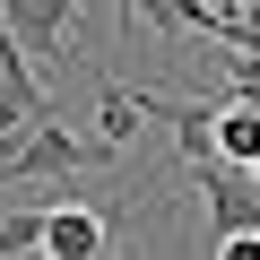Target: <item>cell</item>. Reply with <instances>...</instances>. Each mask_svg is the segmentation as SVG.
<instances>
[{
    "label": "cell",
    "mask_w": 260,
    "mask_h": 260,
    "mask_svg": "<svg viewBox=\"0 0 260 260\" xmlns=\"http://www.w3.org/2000/svg\"><path fill=\"white\" fill-rule=\"evenodd\" d=\"M95 156H113V148H87V139H70L61 121H44L35 139H26L9 165H0V182H70V174H87Z\"/></svg>",
    "instance_id": "6da1fadb"
},
{
    "label": "cell",
    "mask_w": 260,
    "mask_h": 260,
    "mask_svg": "<svg viewBox=\"0 0 260 260\" xmlns=\"http://www.w3.org/2000/svg\"><path fill=\"white\" fill-rule=\"evenodd\" d=\"M113 251V217L95 200H52L44 208V260H104Z\"/></svg>",
    "instance_id": "7a4b0ae2"
},
{
    "label": "cell",
    "mask_w": 260,
    "mask_h": 260,
    "mask_svg": "<svg viewBox=\"0 0 260 260\" xmlns=\"http://www.w3.org/2000/svg\"><path fill=\"white\" fill-rule=\"evenodd\" d=\"M217 165L225 174H260V95L217 104Z\"/></svg>",
    "instance_id": "3957f363"
},
{
    "label": "cell",
    "mask_w": 260,
    "mask_h": 260,
    "mask_svg": "<svg viewBox=\"0 0 260 260\" xmlns=\"http://www.w3.org/2000/svg\"><path fill=\"white\" fill-rule=\"evenodd\" d=\"M121 18H130V26L148 18L156 35H217L225 9H217V0H121Z\"/></svg>",
    "instance_id": "277c9868"
},
{
    "label": "cell",
    "mask_w": 260,
    "mask_h": 260,
    "mask_svg": "<svg viewBox=\"0 0 260 260\" xmlns=\"http://www.w3.org/2000/svg\"><path fill=\"white\" fill-rule=\"evenodd\" d=\"M139 121H148V104L130 95L121 78H104V95H95V130H104V148H130V139H139Z\"/></svg>",
    "instance_id": "5b68a950"
},
{
    "label": "cell",
    "mask_w": 260,
    "mask_h": 260,
    "mask_svg": "<svg viewBox=\"0 0 260 260\" xmlns=\"http://www.w3.org/2000/svg\"><path fill=\"white\" fill-rule=\"evenodd\" d=\"M44 208H52V200H35V208H9V217H0V260H44Z\"/></svg>",
    "instance_id": "8992f818"
},
{
    "label": "cell",
    "mask_w": 260,
    "mask_h": 260,
    "mask_svg": "<svg viewBox=\"0 0 260 260\" xmlns=\"http://www.w3.org/2000/svg\"><path fill=\"white\" fill-rule=\"evenodd\" d=\"M44 121H52V113H35V104H18V95H0V165H9V156L35 139Z\"/></svg>",
    "instance_id": "52a82bcc"
}]
</instances>
